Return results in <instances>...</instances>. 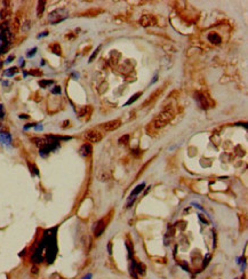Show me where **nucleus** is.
Masks as SVG:
<instances>
[{
	"instance_id": "obj_6",
	"label": "nucleus",
	"mask_w": 248,
	"mask_h": 279,
	"mask_svg": "<svg viewBox=\"0 0 248 279\" xmlns=\"http://www.w3.org/2000/svg\"><path fill=\"white\" fill-rule=\"evenodd\" d=\"M140 23L143 27H150V25L157 24V19H155V16L152 15H143L140 19Z\"/></svg>"
},
{
	"instance_id": "obj_30",
	"label": "nucleus",
	"mask_w": 248,
	"mask_h": 279,
	"mask_svg": "<svg viewBox=\"0 0 248 279\" xmlns=\"http://www.w3.org/2000/svg\"><path fill=\"white\" fill-rule=\"evenodd\" d=\"M157 80H158V76H157V74H155V77H153V80H152V81H151V84H150V85H152V84H155V82L157 81Z\"/></svg>"
},
{
	"instance_id": "obj_12",
	"label": "nucleus",
	"mask_w": 248,
	"mask_h": 279,
	"mask_svg": "<svg viewBox=\"0 0 248 279\" xmlns=\"http://www.w3.org/2000/svg\"><path fill=\"white\" fill-rule=\"evenodd\" d=\"M208 40L213 44H221L222 43L221 37L217 35V33H214V32L213 33H209V35H208Z\"/></svg>"
},
{
	"instance_id": "obj_23",
	"label": "nucleus",
	"mask_w": 248,
	"mask_h": 279,
	"mask_svg": "<svg viewBox=\"0 0 248 279\" xmlns=\"http://www.w3.org/2000/svg\"><path fill=\"white\" fill-rule=\"evenodd\" d=\"M100 48H101V47H97V49H96V51L94 52V53H93V55H92V56H90V57H89V62H93L94 57H95V56H96V55H97V53H98V51H100Z\"/></svg>"
},
{
	"instance_id": "obj_22",
	"label": "nucleus",
	"mask_w": 248,
	"mask_h": 279,
	"mask_svg": "<svg viewBox=\"0 0 248 279\" xmlns=\"http://www.w3.org/2000/svg\"><path fill=\"white\" fill-rule=\"evenodd\" d=\"M35 53H37V47H35V48H32L31 51L27 52V57H32V56H35Z\"/></svg>"
},
{
	"instance_id": "obj_4",
	"label": "nucleus",
	"mask_w": 248,
	"mask_h": 279,
	"mask_svg": "<svg viewBox=\"0 0 248 279\" xmlns=\"http://www.w3.org/2000/svg\"><path fill=\"white\" fill-rule=\"evenodd\" d=\"M85 137L88 142L92 143H97L102 140V134L96 129H89L85 133Z\"/></svg>"
},
{
	"instance_id": "obj_21",
	"label": "nucleus",
	"mask_w": 248,
	"mask_h": 279,
	"mask_svg": "<svg viewBox=\"0 0 248 279\" xmlns=\"http://www.w3.org/2000/svg\"><path fill=\"white\" fill-rule=\"evenodd\" d=\"M53 82H54L53 80H40V81H39V85L41 86L43 88H46L47 86H48V85H52Z\"/></svg>"
},
{
	"instance_id": "obj_24",
	"label": "nucleus",
	"mask_w": 248,
	"mask_h": 279,
	"mask_svg": "<svg viewBox=\"0 0 248 279\" xmlns=\"http://www.w3.org/2000/svg\"><path fill=\"white\" fill-rule=\"evenodd\" d=\"M52 93L53 94H61V87H60V86L54 87V89H52Z\"/></svg>"
},
{
	"instance_id": "obj_27",
	"label": "nucleus",
	"mask_w": 248,
	"mask_h": 279,
	"mask_svg": "<svg viewBox=\"0 0 248 279\" xmlns=\"http://www.w3.org/2000/svg\"><path fill=\"white\" fill-rule=\"evenodd\" d=\"M46 35H48V31H43V33H40L38 35V38H43V37H46Z\"/></svg>"
},
{
	"instance_id": "obj_18",
	"label": "nucleus",
	"mask_w": 248,
	"mask_h": 279,
	"mask_svg": "<svg viewBox=\"0 0 248 279\" xmlns=\"http://www.w3.org/2000/svg\"><path fill=\"white\" fill-rule=\"evenodd\" d=\"M135 271L138 272L140 275H144L145 273V267L143 264H135Z\"/></svg>"
},
{
	"instance_id": "obj_8",
	"label": "nucleus",
	"mask_w": 248,
	"mask_h": 279,
	"mask_svg": "<svg viewBox=\"0 0 248 279\" xmlns=\"http://www.w3.org/2000/svg\"><path fill=\"white\" fill-rule=\"evenodd\" d=\"M104 230H105V223L103 220H100V221L96 223V228H95V231H94V233H95V237H100L102 235V233L104 232Z\"/></svg>"
},
{
	"instance_id": "obj_19",
	"label": "nucleus",
	"mask_w": 248,
	"mask_h": 279,
	"mask_svg": "<svg viewBox=\"0 0 248 279\" xmlns=\"http://www.w3.org/2000/svg\"><path fill=\"white\" fill-rule=\"evenodd\" d=\"M129 142V135L128 134H125L124 136H121L119 139V143L120 144H127Z\"/></svg>"
},
{
	"instance_id": "obj_14",
	"label": "nucleus",
	"mask_w": 248,
	"mask_h": 279,
	"mask_svg": "<svg viewBox=\"0 0 248 279\" xmlns=\"http://www.w3.org/2000/svg\"><path fill=\"white\" fill-rule=\"evenodd\" d=\"M45 5H46V1H43V0H41V1H39L38 2V6H37V15H38L39 17L43 15V10H45Z\"/></svg>"
},
{
	"instance_id": "obj_33",
	"label": "nucleus",
	"mask_w": 248,
	"mask_h": 279,
	"mask_svg": "<svg viewBox=\"0 0 248 279\" xmlns=\"http://www.w3.org/2000/svg\"><path fill=\"white\" fill-rule=\"evenodd\" d=\"M19 118H29V117L27 116V115H19Z\"/></svg>"
},
{
	"instance_id": "obj_31",
	"label": "nucleus",
	"mask_w": 248,
	"mask_h": 279,
	"mask_svg": "<svg viewBox=\"0 0 248 279\" xmlns=\"http://www.w3.org/2000/svg\"><path fill=\"white\" fill-rule=\"evenodd\" d=\"M111 246H112V244H111V243H109V245H108V251H109V253H110V254L112 253V251H111Z\"/></svg>"
},
{
	"instance_id": "obj_10",
	"label": "nucleus",
	"mask_w": 248,
	"mask_h": 279,
	"mask_svg": "<svg viewBox=\"0 0 248 279\" xmlns=\"http://www.w3.org/2000/svg\"><path fill=\"white\" fill-rule=\"evenodd\" d=\"M0 141H1V143L9 145V144L12 143V136H10V134H8V133H1L0 134Z\"/></svg>"
},
{
	"instance_id": "obj_11",
	"label": "nucleus",
	"mask_w": 248,
	"mask_h": 279,
	"mask_svg": "<svg viewBox=\"0 0 248 279\" xmlns=\"http://www.w3.org/2000/svg\"><path fill=\"white\" fill-rule=\"evenodd\" d=\"M49 48H51V51L53 52L54 54L58 55V56H61V55H62V48H61V46H60V44H57V43L52 44L51 46H49Z\"/></svg>"
},
{
	"instance_id": "obj_7",
	"label": "nucleus",
	"mask_w": 248,
	"mask_h": 279,
	"mask_svg": "<svg viewBox=\"0 0 248 279\" xmlns=\"http://www.w3.org/2000/svg\"><path fill=\"white\" fill-rule=\"evenodd\" d=\"M92 152H93V148H92V144L90 143H85L82 144L80 149H79V155L86 158V157H88V156L92 155Z\"/></svg>"
},
{
	"instance_id": "obj_1",
	"label": "nucleus",
	"mask_w": 248,
	"mask_h": 279,
	"mask_svg": "<svg viewBox=\"0 0 248 279\" xmlns=\"http://www.w3.org/2000/svg\"><path fill=\"white\" fill-rule=\"evenodd\" d=\"M56 230L57 228H53L47 230L39 247L41 251H45V256L48 263H53L57 253V245H56Z\"/></svg>"
},
{
	"instance_id": "obj_3",
	"label": "nucleus",
	"mask_w": 248,
	"mask_h": 279,
	"mask_svg": "<svg viewBox=\"0 0 248 279\" xmlns=\"http://www.w3.org/2000/svg\"><path fill=\"white\" fill-rule=\"evenodd\" d=\"M172 118H173L172 112H169V111H163V112H161L159 116L155 118V128L163 127V126H165L167 123H169V120H171Z\"/></svg>"
},
{
	"instance_id": "obj_16",
	"label": "nucleus",
	"mask_w": 248,
	"mask_h": 279,
	"mask_svg": "<svg viewBox=\"0 0 248 279\" xmlns=\"http://www.w3.org/2000/svg\"><path fill=\"white\" fill-rule=\"evenodd\" d=\"M15 73H17V68L14 66V68H9V69L6 70L4 74L5 76H7V77H13Z\"/></svg>"
},
{
	"instance_id": "obj_15",
	"label": "nucleus",
	"mask_w": 248,
	"mask_h": 279,
	"mask_svg": "<svg viewBox=\"0 0 248 279\" xmlns=\"http://www.w3.org/2000/svg\"><path fill=\"white\" fill-rule=\"evenodd\" d=\"M140 96H142V93H141V92H138V93L134 94V95H133V96L130 97V98H129V100H128L127 102H126V104H125V105H130V104H133V103H134V102H135L136 100H138V97H140Z\"/></svg>"
},
{
	"instance_id": "obj_29",
	"label": "nucleus",
	"mask_w": 248,
	"mask_h": 279,
	"mask_svg": "<svg viewBox=\"0 0 248 279\" xmlns=\"http://www.w3.org/2000/svg\"><path fill=\"white\" fill-rule=\"evenodd\" d=\"M13 60H14V55H10V56H9V57L6 60V63H10Z\"/></svg>"
},
{
	"instance_id": "obj_2",
	"label": "nucleus",
	"mask_w": 248,
	"mask_h": 279,
	"mask_svg": "<svg viewBox=\"0 0 248 279\" xmlns=\"http://www.w3.org/2000/svg\"><path fill=\"white\" fill-rule=\"evenodd\" d=\"M49 21H51L53 24H56L58 23V22H62L63 19H66V10L64 9V8H58V9H56V10H54V12H52L51 14H49Z\"/></svg>"
},
{
	"instance_id": "obj_13",
	"label": "nucleus",
	"mask_w": 248,
	"mask_h": 279,
	"mask_svg": "<svg viewBox=\"0 0 248 279\" xmlns=\"http://www.w3.org/2000/svg\"><path fill=\"white\" fill-rule=\"evenodd\" d=\"M144 186H145V184H144V183H142V184H138V185L136 186L135 189H134V190L132 191V194H130V196H129V198H134V197H136V196H137V194H140L141 191L143 190V189H144Z\"/></svg>"
},
{
	"instance_id": "obj_28",
	"label": "nucleus",
	"mask_w": 248,
	"mask_h": 279,
	"mask_svg": "<svg viewBox=\"0 0 248 279\" xmlns=\"http://www.w3.org/2000/svg\"><path fill=\"white\" fill-rule=\"evenodd\" d=\"M35 124H27V126H24V129H25V131H27V129H29V128L35 127Z\"/></svg>"
},
{
	"instance_id": "obj_17",
	"label": "nucleus",
	"mask_w": 248,
	"mask_h": 279,
	"mask_svg": "<svg viewBox=\"0 0 248 279\" xmlns=\"http://www.w3.org/2000/svg\"><path fill=\"white\" fill-rule=\"evenodd\" d=\"M92 112V108L90 106H85V108H82L80 111H79V116L80 117H84V116H87L89 113Z\"/></svg>"
},
{
	"instance_id": "obj_26",
	"label": "nucleus",
	"mask_w": 248,
	"mask_h": 279,
	"mask_svg": "<svg viewBox=\"0 0 248 279\" xmlns=\"http://www.w3.org/2000/svg\"><path fill=\"white\" fill-rule=\"evenodd\" d=\"M4 108H2V105L0 104V119H1V118H4Z\"/></svg>"
},
{
	"instance_id": "obj_25",
	"label": "nucleus",
	"mask_w": 248,
	"mask_h": 279,
	"mask_svg": "<svg viewBox=\"0 0 248 279\" xmlns=\"http://www.w3.org/2000/svg\"><path fill=\"white\" fill-rule=\"evenodd\" d=\"M35 131H43V126H41V124H35Z\"/></svg>"
},
{
	"instance_id": "obj_9",
	"label": "nucleus",
	"mask_w": 248,
	"mask_h": 279,
	"mask_svg": "<svg viewBox=\"0 0 248 279\" xmlns=\"http://www.w3.org/2000/svg\"><path fill=\"white\" fill-rule=\"evenodd\" d=\"M197 96L198 97H196V98L199 101V104L201 105V108L202 109H208L209 104H208V102H207V97H206L205 95H201L200 93H198Z\"/></svg>"
},
{
	"instance_id": "obj_32",
	"label": "nucleus",
	"mask_w": 248,
	"mask_h": 279,
	"mask_svg": "<svg viewBox=\"0 0 248 279\" xmlns=\"http://www.w3.org/2000/svg\"><path fill=\"white\" fill-rule=\"evenodd\" d=\"M82 279H92V273H88V275H86Z\"/></svg>"
},
{
	"instance_id": "obj_5",
	"label": "nucleus",
	"mask_w": 248,
	"mask_h": 279,
	"mask_svg": "<svg viewBox=\"0 0 248 279\" xmlns=\"http://www.w3.org/2000/svg\"><path fill=\"white\" fill-rule=\"evenodd\" d=\"M120 125H121V121L116 119V120L108 121V123L101 125V127L103 128L104 131H106V132H112V131H114V129L120 127Z\"/></svg>"
},
{
	"instance_id": "obj_20",
	"label": "nucleus",
	"mask_w": 248,
	"mask_h": 279,
	"mask_svg": "<svg viewBox=\"0 0 248 279\" xmlns=\"http://www.w3.org/2000/svg\"><path fill=\"white\" fill-rule=\"evenodd\" d=\"M29 74H31V76H35V77H41V76H43V72H41L40 70H38V69H33V70H31V71L29 72Z\"/></svg>"
}]
</instances>
